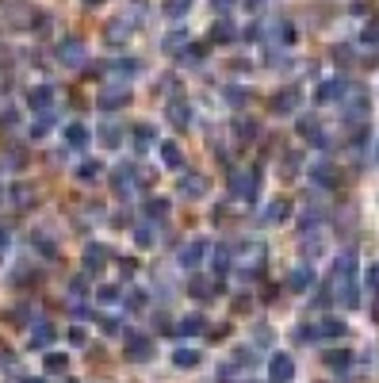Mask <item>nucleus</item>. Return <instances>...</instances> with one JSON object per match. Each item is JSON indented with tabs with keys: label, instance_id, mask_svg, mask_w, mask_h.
<instances>
[{
	"label": "nucleus",
	"instance_id": "1",
	"mask_svg": "<svg viewBox=\"0 0 379 383\" xmlns=\"http://www.w3.org/2000/svg\"><path fill=\"white\" fill-rule=\"evenodd\" d=\"M85 58H88V46L80 43L77 35H66V39L58 43V62H62V65L77 69V65H85Z\"/></svg>",
	"mask_w": 379,
	"mask_h": 383
},
{
	"label": "nucleus",
	"instance_id": "2",
	"mask_svg": "<svg viewBox=\"0 0 379 383\" xmlns=\"http://www.w3.org/2000/svg\"><path fill=\"white\" fill-rule=\"evenodd\" d=\"M368 111H372V100H368V92H364V88H352V96L345 100V119H349V123H364Z\"/></svg>",
	"mask_w": 379,
	"mask_h": 383
},
{
	"label": "nucleus",
	"instance_id": "3",
	"mask_svg": "<svg viewBox=\"0 0 379 383\" xmlns=\"http://www.w3.org/2000/svg\"><path fill=\"white\" fill-rule=\"evenodd\" d=\"M150 356H153V341H150V337H142V333H127V361L146 364Z\"/></svg>",
	"mask_w": 379,
	"mask_h": 383
},
{
	"label": "nucleus",
	"instance_id": "4",
	"mask_svg": "<svg viewBox=\"0 0 379 383\" xmlns=\"http://www.w3.org/2000/svg\"><path fill=\"white\" fill-rule=\"evenodd\" d=\"M257 181H261L257 173H230V192L238 200H257Z\"/></svg>",
	"mask_w": 379,
	"mask_h": 383
},
{
	"label": "nucleus",
	"instance_id": "5",
	"mask_svg": "<svg viewBox=\"0 0 379 383\" xmlns=\"http://www.w3.org/2000/svg\"><path fill=\"white\" fill-rule=\"evenodd\" d=\"M269 376H272V383H292V376H295V361L287 353H276L269 361Z\"/></svg>",
	"mask_w": 379,
	"mask_h": 383
},
{
	"label": "nucleus",
	"instance_id": "6",
	"mask_svg": "<svg viewBox=\"0 0 379 383\" xmlns=\"http://www.w3.org/2000/svg\"><path fill=\"white\" fill-rule=\"evenodd\" d=\"M310 181H314V188L329 192L337 184V169L329 165V161H314V165H310Z\"/></svg>",
	"mask_w": 379,
	"mask_h": 383
},
{
	"label": "nucleus",
	"instance_id": "7",
	"mask_svg": "<svg viewBox=\"0 0 379 383\" xmlns=\"http://www.w3.org/2000/svg\"><path fill=\"white\" fill-rule=\"evenodd\" d=\"M345 96V81L341 77H329V81H322L318 88H314V100L318 104H334V100H341Z\"/></svg>",
	"mask_w": 379,
	"mask_h": 383
},
{
	"label": "nucleus",
	"instance_id": "8",
	"mask_svg": "<svg viewBox=\"0 0 379 383\" xmlns=\"http://www.w3.org/2000/svg\"><path fill=\"white\" fill-rule=\"evenodd\" d=\"M165 119L173 127H180V130H188L192 127V108L184 100H169V108H165Z\"/></svg>",
	"mask_w": 379,
	"mask_h": 383
},
{
	"label": "nucleus",
	"instance_id": "9",
	"mask_svg": "<svg viewBox=\"0 0 379 383\" xmlns=\"http://www.w3.org/2000/svg\"><path fill=\"white\" fill-rule=\"evenodd\" d=\"M180 195H184V200H199V195H207V176L203 173L180 176Z\"/></svg>",
	"mask_w": 379,
	"mask_h": 383
},
{
	"label": "nucleus",
	"instance_id": "10",
	"mask_svg": "<svg viewBox=\"0 0 379 383\" xmlns=\"http://www.w3.org/2000/svg\"><path fill=\"white\" fill-rule=\"evenodd\" d=\"M299 138H306L310 146H326V130H322V123L314 116H303L299 119Z\"/></svg>",
	"mask_w": 379,
	"mask_h": 383
},
{
	"label": "nucleus",
	"instance_id": "11",
	"mask_svg": "<svg viewBox=\"0 0 379 383\" xmlns=\"http://www.w3.org/2000/svg\"><path fill=\"white\" fill-rule=\"evenodd\" d=\"M295 108H299V92H295V88H280V92L272 96V111H276V116H292Z\"/></svg>",
	"mask_w": 379,
	"mask_h": 383
},
{
	"label": "nucleus",
	"instance_id": "12",
	"mask_svg": "<svg viewBox=\"0 0 379 383\" xmlns=\"http://www.w3.org/2000/svg\"><path fill=\"white\" fill-rule=\"evenodd\" d=\"M203 253H207V242H203V238H192L188 246L180 249V265H184V268H196L199 260H203Z\"/></svg>",
	"mask_w": 379,
	"mask_h": 383
},
{
	"label": "nucleus",
	"instance_id": "13",
	"mask_svg": "<svg viewBox=\"0 0 379 383\" xmlns=\"http://www.w3.org/2000/svg\"><path fill=\"white\" fill-rule=\"evenodd\" d=\"M337 303L357 311L360 307V291H357V280H337Z\"/></svg>",
	"mask_w": 379,
	"mask_h": 383
},
{
	"label": "nucleus",
	"instance_id": "14",
	"mask_svg": "<svg viewBox=\"0 0 379 383\" xmlns=\"http://www.w3.org/2000/svg\"><path fill=\"white\" fill-rule=\"evenodd\" d=\"M27 104H31V111H50V108H54V88H50V85H38V88H31Z\"/></svg>",
	"mask_w": 379,
	"mask_h": 383
},
{
	"label": "nucleus",
	"instance_id": "15",
	"mask_svg": "<svg viewBox=\"0 0 379 383\" xmlns=\"http://www.w3.org/2000/svg\"><path fill=\"white\" fill-rule=\"evenodd\" d=\"M287 215H292V203H287V200H272L269 207H264V223H269V226L287 223Z\"/></svg>",
	"mask_w": 379,
	"mask_h": 383
},
{
	"label": "nucleus",
	"instance_id": "16",
	"mask_svg": "<svg viewBox=\"0 0 379 383\" xmlns=\"http://www.w3.org/2000/svg\"><path fill=\"white\" fill-rule=\"evenodd\" d=\"M314 333H318V341H334V337H345V322L341 319H322L314 326Z\"/></svg>",
	"mask_w": 379,
	"mask_h": 383
},
{
	"label": "nucleus",
	"instance_id": "17",
	"mask_svg": "<svg viewBox=\"0 0 379 383\" xmlns=\"http://www.w3.org/2000/svg\"><path fill=\"white\" fill-rule=\"evenodd\" d=\"M111 184H115V195H131V188H134V169L131 165H119L115 176H111Z\"/></svg>",
	"mask_w": 379,
	"mask_h": 383
},
{
	"label": "nucleus",
	"instance_id": "18",
	"mask_svg": "<svg viewBox=\"0 0 379 383\" xmlns=\"http://www.w3.org/2000/svg\"><path fill=\"white\" fill-rule=\"evenodd\" d=\"M103 265H108V246H88L85 249V268L88 272H100Z\"/></svg>",
	"mask_w": 379,
	"mask_h": 383
},
{
	"label": "nucleus",
	"instance_id": "19",
	"mask_svg": "<svg viewBox=\"0 0 379 383\" xmlns=\"http://www.w3.org/2000/svg\"><path fill=\"white\" fill-rule=\"evenodd\" d=\"M337 280H357V253L352 249H345L337 257Z\"/></svg>",
	"mask_w": 379,
	"mask_h": 383
},
{
	"label": "nucleus",
	"instance_id": "20",
	"mask_svg": "<svg viewBox=\"0 0 379 383\" xmlns=\"http://www.w3.org/2000/svg\"><path fill=\"white\" fill-rule=\"evenodd\" d=\"M314 284V272L306 265H299V268H292V276H287V288L292 291H306Z\"/></svg>",
	"mask_w": 379,
	"mask_h": 383
},
{
	"label": "nucleus",
	"instance_id": "21",
	"mask_svg": "<svg viewBox=\"0 0 379 383\" xmlns=\"http://www.w3.org/2000/svg\"><path fill=\"white\" fill-rule=\"evenodd\" d=\"M188 46H192L188 31H173V35H169L165 43H161V50H165V54H184Z\"/></svg>",
	"mask_w": 379,
	"mask_h": 383
},
{
	"label": "nucleus",
	"instance_id": "22",
	"mask_svg": "<svg viewBox=\"0 0 379 383\" xmlns=\"http://www.w3.org/2000/svg\"><path fill=\"white\" fill-rule=\"evenodd\" d=\"M127 39H131V23H127V20H111L108 23V43L111 46H123Z\"/></svg>",
	"mask_w": 379,
	"mask_h": 383
},
{
	"label": "nucleus",
	"instance_id": "23",
	"mask_svg": "<svg viewBox=\"0 0 379 383\" xmlns=\"http://www.w3.org/2000/svg\"><path fill=\"white\" fill-rule=\"evenodd\" d=\"M322 361H326V368L341 372V368H349V364H352V353H349V349H329V353H322Z\"/></svg>",
	"mask_w": 379,
	"mask_h": 383
},
{
	"label": "nucleus",
	"instance_id": "24",
	"mask_svg": "<svg viewBox=\"0 0 379 383\" xmlns=\"http://www.w3.org/2000/svg\"><path fill=\"white\" fill-rule=\"evenodd\" d=\"M88 138H92V134H88V127H80V123H69L66 127V146H73V150H85Z\"/></svg>",
	"mask_w": 379,
	"mask_h": 383
},
{
	"label": "nucleus",
	"instance_id": "25",
	"mask_svg": "<svg viewBox=\"0 0 379 383\" xmlns=\"http://www.w3.org/2000/svg\"><path fill=\"white\" fill-rule=\"evenodd\" d=\"M54 341V326L50 322H35V330H31V345L35 349H46Z\"/></svg>",
	"mask_w": 379,
	"mask_h": 383
},
{
	"label": "nucleus",
	"instance_id": "26",
	"mask_svg": "<svg viewBox=\"0 0 379 383\" xmlns=\"http://www.w3.org/2000/svg\"><path fill=\"white\" fill-rule=\"evenodd\" d=\"M127 100H131V96H127L123 88H111V92H103V96H100V100H96V104H100L103 111H115V108H123Z\"/></svg>",
	"mask_w": 379,
	"mask_h": 383
},
{
	"label": "nucleus",
	"instance_id": "27",
	"mask_svg": "<svg viewBox=\"0 0 379 383\" xmlns=\"http://www.w3.org/2000/svg\"><path fill=\"white\" fill-rule=\"evenodd\" d=\"M134 73H138V62H111V69H108V77H115V81H131Z\"/></svg>",
	"mask_w": 379,
	"mask_h": 383
},
{
	"label": "nucleus",
	"instance_id": "28",
	"mask_svg": "<svg viewBox=\"0 0 379 383\" xmlns=\"http://www.w3.org/2000/svg\"><path fill=\"white\" fill-rule=\"evenodd\" d=\"M215 288H219V284H207L203 276L188 280V295H196V299H211V295H215Z\"/></svg>",
	"mask_w": 379,
	"mask_h": 383
},
{
	"label": "nucleus",
	"instance_id": "29",
	"mask_svg": "<svg viewBox=\"0 0 379 383\" xmlns=\"http://www.w3.org/2000/svg\"><path fill=\"white\" fill-rule=\"evenodd\" d=\"M199 361H203V356H199L196 349H176V353H173V364H176V368H196Z\"/></svg>",
	"mask_w": 379,
	"mask_h": 383
},
{
	"label": "nucleus",
	"instance_id": "30",
	"mask_svg": "<svg viewBox=\"0 0 379 383\" xmlns=\"http://www.w3.org/2000/svg\"><path fill=\"white\" fill-rule=\"evenodd\" d=\"M222 96H227L230 108H245V104H249V88H241V85H227V92H222Z\"/></svg>",
	"mask_w": 379,
	"mask_h": 383
},
{
	"label": "nucleus",
	"instance_id": "31",
	"mask_svg": "<svg viewBox=\"0 0 379 383\" xmlns=\"http://www.w3.org/2000/svg\"><path fill=\"white\" fill-rule=\"evenodd\" d=\"M234 134H238L241 142H253V138L261 134V127H257L253 119H238V123H234Z\"/></svg>",
	"mask_w": 379,
	"mask_h": 383
},
{
	"label": "nucleus",
	"instance_id": "32",
	"mask_svg": "<svg viewBox=\"0 0 379 383\" xmlns=\"http://www.w3.org/2000/svg\"><path fill=\"white\" fill-rule=\"evenodd\" d=\"M123 142V130H119L115 123H108V127H100V146H108V150H115V146Z\"/></svg>",
	"mask_w": 379,
	"mask_h": 383
},
{
	"label": "nucleus",
	"instance_id": "33",
	"mask_svg": "<svg viewBox=\"0 0 379 383\" xmlns=\"http://www.w3.org/2000/svg\"><path fill=\"white\" fill-rule=\"evenodd\" d=\"M230 39H234V23H230V20H215L211 43H230Z\"/></svg>",
	"mask_w": 379,
	"mask_h": 383
},
{
	"label": "nucleus",
	"instance_id": "34",
	"mask_svg": "<svg viewBox=\"0 0 379 383\" xmlns=\"http://www.w3.org/2000/svg\"><path fill=\"white\" fill-rule=\"evenodd\" d=\"M150 146H153V130H150L146 123H138V127H134V150H138V153H146Z\"/></svg>",
	"mask_w": 379,
	"mask_h": 383
},
{
	"label": "nucleus",
	"instance_id": "35",
	"mask_svg": "<svg viewBox=\"0 0 379 383\" xmlns=\"http://www.w3.org/2000/svg\"><path fill=\"white\" fill-rule=\"evenodd\" d=\"M161 158H165V165L169 169H180V146H176V142H161Z\"/></svg>",
	"mask_w": 379,
	"mask_h": 383
},
{
	"label": "nucleus",
	"instance_id": "36",
	"mask_svg": "<svg viewBox=\"0 0 379 383\" xmlns=\"http://www.w3.org/2000/svg\"><path fill=\"white\" fill-rule=\"evenodd\" d=\"M169 215V200H146V218L150 223H161Z\"/></svg>",
	"mask_w": 379,
	"mask_h": 383
},
{
	"label": "nucleus",
	"instance_id": "37",
	"mask_svg": "<svg viewBox=\"0 0 379 383\" xmlns=\"http://www.w3.org/2000/svg\"><path fill=\"white\" fill-rule=\"evenodd\" d=\"M50 127H54V116H50V111H43V116L31 123V138H46V134H50Z\"/></svg>",
	"mask_w": 379,
	"mask_h": 383
},
{
	"label": "nucleus",
	"instance_id": "38",
	"mask_svg": "<svg viewBox=\"0 0 379 383\" xmlns=\"http://www.w3.org/2000/svg\"><path fill=\"white\" fill-rule=\"evenodd\" d=\"M188 8H192V0H165L161 12H165L169 20H180V15H188Z\"/></svg>",
	"mask_w": 379,
	"mask_h": 383
},
{
	"label": "nucleus",
	"instance_id": "39",
	"mask_svg": "<svg viewBox=\"0 0 379 383\" xmlns=\"http://www.w3.org/2000/svg\"><path fill=\"white\" fill-rule=\"evenodd\" d=\"M230 265H234V253H230L227 246H219V249H215V272L227 276V272H230Z\"/></svg>",
	"mask_w": 379,
	"mask_h": 383
},
{
	"label": "nucleus",
	"instance_id": "40",
	"mask_svg": "<svg viewBox=\"0 0 379 383\" xmlns=\"http://www.w3.org/2000/svg\"><path fill=\"white\" fill-rule=\"evenodd\" d=\"M295 39H299V35H295V23H287V20H280V23H276V43H284V46H292V43H295Z\"/></svg>",
	"mask_w": 379,
	"mask_h": 383
},
{
	"label": "nucleus",
	"instance_id": "41",
	"mask_svg": "<svg viewBox=\"0 0 379 383\" xmlns=\"http://www.w3.org/2000/svg\"><path fill=\"white\" fill-rule=\"evenodd\" d=\"M180 333L188 337V333H203V314H188V319L180 322Z\"/></svg>",
	"mask_w": 379,
	"mask_h": 383
},
{
	"label": "nucleus",
	"instance_id": "42",
	"mask_svg": "<svg viewBox=\"0 0 379 383\" xmlns=\"http://www.w3.org/2000/svg\"><path fill=\"white\" fill-rule=\"evenodd\" d=\"M66 353H46V372H66Z\"/></svg>",
	"mask_w": 379,
	"mask_h": 383
},
{
	"label": "nucleus",
	"instance_id": "43",
	"mask_svg": "<svg viewBox=\"0 0 379 383\" xmlns=\"http://www.w3.org/2000/svg\"><path fill=\"white\" fill-rule=\"evenodd\" d=\"M80 181H92V176H100V161H85V165L77 169Z\"/></svg>",
	"mask_w": 379,
	"mask_h": 383
},
{
	"label": "nucleus",
	"instance_id": "44",
	"mask_svg": "<svg viewBox=\"0 0 379 383\" xmlns=\"http://www.w3.org/2000/svg\"><path fill=\"white\" fill-rule=\"evenodd\" d=\"M27 319H31V314H27V307H12V311H8V322H12V326H23Z\"/></svg>",
	"mask_w": 379,
	"mask_h": 383
},
{
	"label": "nucleus",
	"instance_id": "45",
	"mask_svg": "<svg viewBox=\"0 0 379 383\" xmlns=\"http://www.w3.org/2000/svg\"><path fill=\"white\" fill-rule=\"evenodd\" d=\"M364 280H368V288L379 295V265H368V272H364Z\"/></svg>",
	"mask_w": 379,
	"mask_h": 383
},
{
	"label": "nucleus",
	"instance_id": "46",
	"mask_svg": "<svg viewBox=\"0 0 379 383\" xmlns=\"http://www.w3.org/2000/svg\"><path fill=\"white\" fill-rule=\"evenodd\" d=\"M96 299H100V303H115V299H119V288H100V291H96Z\"/></svg>",
	"mask_w": 379,
	"mask_h": 383
},
{
	"label": "nucleus",
	"instance_id": "47",
	"mask_svg": "<svg viewBox=\"0 0 379 383\" xmlns=\"http://www.w3.org/2000/svg\"><path fill=\"white\" fill-rule=\"evenodd\" d=\"M127 307H134V311L146 307V295H142V291H127Z\"/></svg>",
	"mask_w": 379,
	"mask_h": 383
},
{
	"label": "nucleus",
	"instance_id": "48",
	"mask_svg": "<svg viewBox=\"0 0 379 383\" xmlns=\"http://www.w3.org/2000/svg\"><path fill=\"white\" fill-rule=\"evenodd\" d=\"M203 46H188V50H184V62H203Z\"/></svg>",
	"mask_w": 379,
	"mask_h": 383
},
{
	"label": "nucleus",
	"instance_id": "49",
	"mask_svg": "<svg viewBox=\"0 0 379 383\" xmlns=\"http://www.w3.org/2000/svg\"><path fill=\"white\" fill-rule=\"evenodd\" d=\"M295 169H299V153H287V158H284V173L292 176Z\"/></svg>",
	"mask_w": 379,
	"mask_h": 383
},
{
	"label": "nucleus",
	"instance_id": "50",
	"mask_svg": "<svg viewBox=\"0 0 379 383\" xmlns=\"http://www.w3.org/2000/svg\"><path fill=\"white\" fill-rule=\"evenodd\" d=\"M134 242H138V246H150V242H153V234L146 230V226H138V230H134Z\"/></svg>",
	"mask_w": 379,
	"mask_h": 383
},
{
	"label": "nucleus",
	"instance_id": "51",
	"mask_svg": "<svg viewBox=\"0 0 379 383\" xmlns=\"http://www.w3.org/2000/svg\"><path fill=\"white\" fill-rule=\"evenodd\" d=\"M364 43H368V46H379V27H376V23L364 31Z\"/></svg>",
	"mask_w": 379,
	"mask_h": 383
},
{
	"label": "nucleus",
	"instance_id": "52",
	"mask_svg": "<svg viewBox=\"0 0 379 383\" xmlns=\"http://www.w3.org/2000/svg\"><path fill=\"white\" fill-rule=\"evenodd\" d=\"M15 203H23V207H27V203H31V192L23 188V184H15Z\"/></svg>",
	"mask_w": 379,
	"mask_h": 383
},
{
	"label": "nucleus",
	"instance_id": "53",
	"mask_svg": "<svg viewBox=\"0 0 379 383\" xmlns=\"http://www.w3.org/2000/svg\"><path fill=\"white\" fill-rule=\"evenodd\" d=\"M334 58H337V62H352V50H349V46H337Z\"/></svg>",
	"mask_w": 379,
	"mask_h": 383
},
{
	"label": "nucleus",
	"instance_id": "54",
	"mask_svg": "<svg viewBox=\"0 0 379 383\" xmlns=\"http://www.w3.org/2000/svg\"><path fill=\"white\" fill-rule=\"evenodd\" d=\"M100 326H103V333H119V322L115 319H100Z\"/></svg>",
	"mask_w": 379,
	"mask_h": 383
},
{
	"label": "nucleus",
	"instance_id": "55",
	"mask_svg": "<svg viewBox=\"0 0 379 383\" xmlns=\"http://www.w3.org/2000/svg\"><path fill=\"white\" fill-rule=\"evenodd\" d=\"M69 341H73V345H85V330H77V326H73V330H69Z\"/></svg>",
	"mask_w": 379,
	"mask_h": 383
},
{
	"label": "nucleus",
	"instance_id": "56",
	"mask_svg": "<svg viewBox=\"0 0 379 383\" xmlns=\"http://www.w3.org/2000/svg\"><path fill=\"white\" fill-rule=\"evenodd\" d=\"M8 242H12V238H8V230H4V226H0V257L8 253Z\"/></svg>",
	"mask_w": 379,
	"mask_h": 383
},
{
	"label": "nucleus",
	"instance_id": "57",
	"mask_svg": "<svg viewBox=\"0 0 379 383\" xmlns=\"http://www.w3.org/2000/svg\"><path fill=\"white\" fill-rule=\"evenodd\" d=\"M234 4H238V0H215V8H219V12H230Z\"/></svg>",
	"mask_w": 379,
	"mask_h": 383
},
{
	"label": "nucleus",
	"instance_id": "58",
	"mask_svg": "<svg viewBox=\"0 0 379 383\" xmlns=\"http://www.w3.org/2000/svg\"><path fill=\"white\" fill-rule=\"evenodd\" d=\"M80 4H85V8H100L103 0H80Z\"/></svg>",
	"mask_w": 379,
	"mask_h": 383
},
{
	"label": "nucleus",
	"instance_id": "59",
	"mask_svg": "<svg viewBox=\"0 0 379 383\" xmlns=\"http://www.w3.org/2000/svg\"><path fill=\"white\" fill-rule=\"evenodd\" d=\"M372 319L379 322V295H376V307H372Z\"/></svg>",
	"mask_w": 379,
	"mask_h": 383
},
{
	"label": "nucleus",
	"instance_id": "60",
	"mask_svg": "<svg viewBox=\"0 0 379 383\" xmlns=\"http://www.w3.org/2000/svg\"><path fill=\"white\" fill-rule=\"evenodd\" d=\"M23 383H43V379H23Z\"/></svg>",
	"mask_w": 379,
	"mask_h": 383
}]
</instances>
